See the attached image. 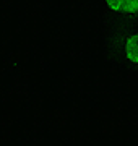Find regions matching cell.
Instances as JSON below:
<instances>
[{"label":"cell","instance_id":"obj_2","mask_svg":"<svg viewBox=\"0 0 138 146\" xmlns=\"http://www.w3.org/2000/svg\"><path fill=\"white\" fill-rule=\"evenodd\" d=\"M125 54H127V58L132 63H138V34H133L132 37L127 39Z\"/></svg>","mask_w":138,"mask_h":146},{"label":"cell","instance_id":"obj_1","mask_svg":"<svg viewBox=\"0 0 138 146\" xmlns=\"http://www.w3.org/2000/svg\"><path fill=\"white\" fill-rule=\"evenodd\" d=\"M107 7L115 11H123V13H135L138 11V0H132V2H125V0H109Z\"/></svg>","mask_w":138,"mask_h":146}]
</instances>
